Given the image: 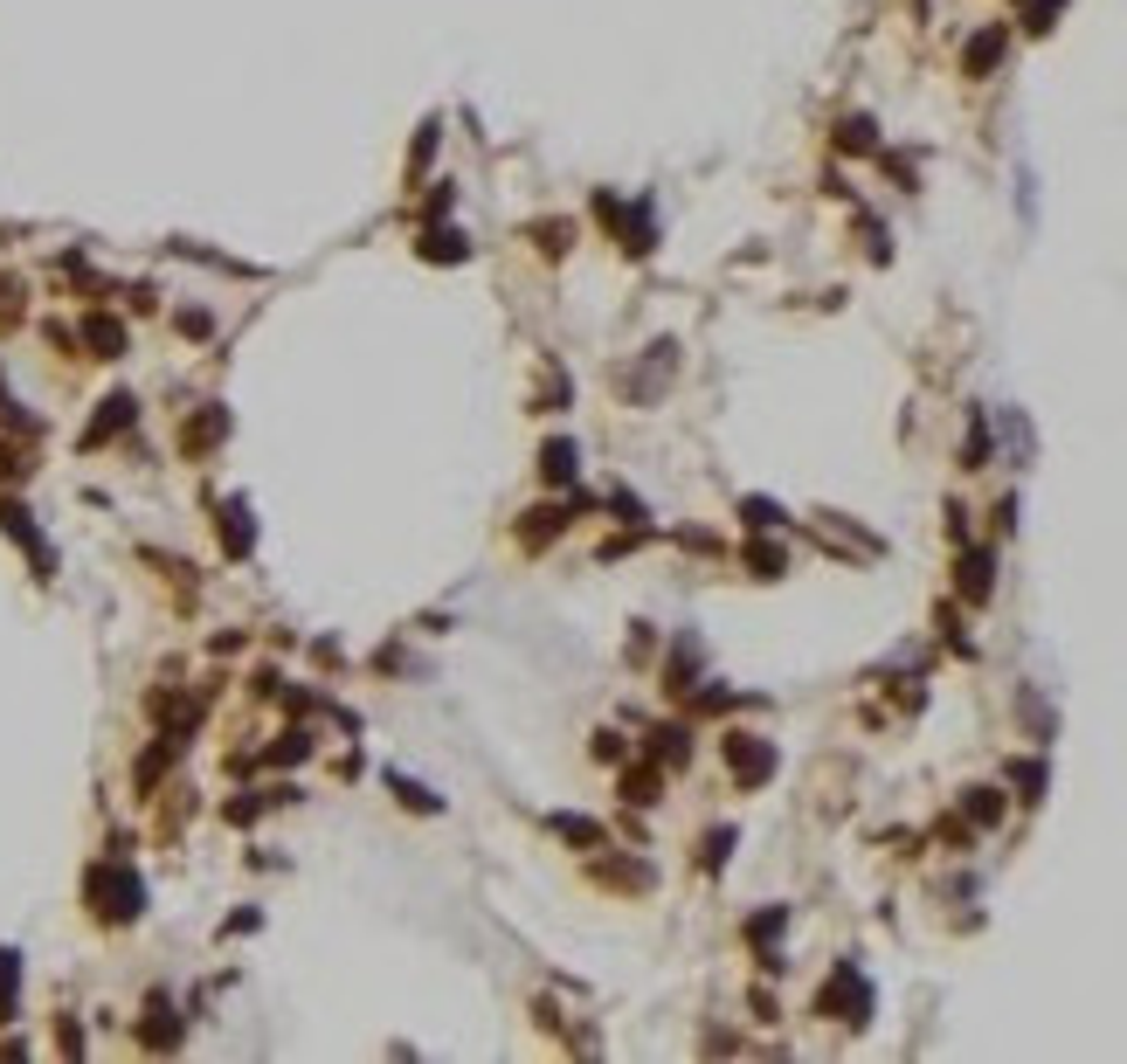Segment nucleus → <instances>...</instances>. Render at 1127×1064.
<instances>
[{
  "mask_svg": "<svg viewBox=\"0 0 1127 1064\" xmlns=\"http://www.w3.org/2000/svg\"><path fill=\"white\" fill-rule=\"evenodd\" d=\"M1003 49H1010V35L1003 28H983V35H968V49H962V69L968 76H989L1003 63Z\"/></svg>",
  "mask_w": 1127,
  "mask_h": 1064,
  "instance_id": "obj_2",
  "label": "nucleus"
},
{
  "mask_svg": "<svg viewBox=\"0 0 1127 1064\" xmlns=\"http://www.w3.org/2000/svg\"><path fill=\"white\" fill-rule=\"evenodd\" d=\"M962 587H968L975 601L989 595V554H968V567H962Z\"/></svg>",
  "mask_w": 1127,
  "mask_h": 1064,
  "instance_id": "obj_6",
  "label": "nucleus"
},
{
  "mask_svg": "<svg viewBox=\"0 0 1127 1064\" xmlns=\"http://www.w3.org/2000/svg\"><path fill=\"white\" fill-rule=\"evenodd\" d=\"M747 525H782V511L761 505V498H747Z\"/></svg>",
  "mask_w": 1127,
  "mask_h": 1064,
  "instance_id": "obj_8",
  "label": "nucleus"
},
{
  "mask_svg": "<svg viewBox=\"0 0 1127 1064\" xmlns=\"http://www.w3.org/2000/svg\"><path fill=\"white\" fill-rule=\"evenodd\" d=\"M837 139H844V152H872V145H878V131H872V118H844Z\"/></svg>",
  "mask_w": 1127,
  "mask_h": 1064,
  "instance_id": "obj_4",
  "label": "nucleus"
},
{
  "mask_svg": "<svg viewBox=\"0 0 1127 1064\" xmlns=\"http://www.w3.org/2000/svg\"><path fill=\"white\" fill-rule=\"evenodd\" d=\"M734 768H740V782H768L775 774V747H761V739H734Z\"/></svg>",
  "mask_w": 1127,
  "mask_h": 1064,
  "instance_id": "obj_3",
  "label": "nucleus"
},
{
  "mask_svg": "<svg viewBox=\"0 0 1127 1064\" xmlns=\"http://www.w3.org/2000/svg\"><path fill=\"white\" fill-rule=\"evenodd\" d=\"M823 1010H844V1023H865L872 1016V988L858 981V967H837V981L823 988Z\"/></svg>",
  "mask_w": 1127,
  "mask_h": 1064,
  "instance_id": "obj_1",
  "label": "nucleus"
},
{
  "mask_svg": "<svg viewBox=\"0 0 1127 1064\" xmlns=\"http://www.w3.org/2000/svg\"><path fill=\"white\" fill-rule=\"evenodd\" d=\"M547 478H574V449H568V443L547 449Z\"/></svg>",
  "mask_w": 1127,
  "mask_h": 1064,
  "instance_id": "obj_7",
  "label": "nucleus"
},
{
  "mask_svg": "<svg viewBox=\"0 0 1127 1064\" xmlns=\"http://www.w3.org/2000/svg\"><path fill=\"white\" fill-rule=\"evenodd\" d=\"M1059 14H1065V0H1030V8H1024V28H1030V35H1044L1051 22H1059Z\"/></svg>",
  "mask_w": 1127,
  "mask_h": 1064,
  "instance_id": "obj_5",
  "label": "nucleus"
}]
</instances>
